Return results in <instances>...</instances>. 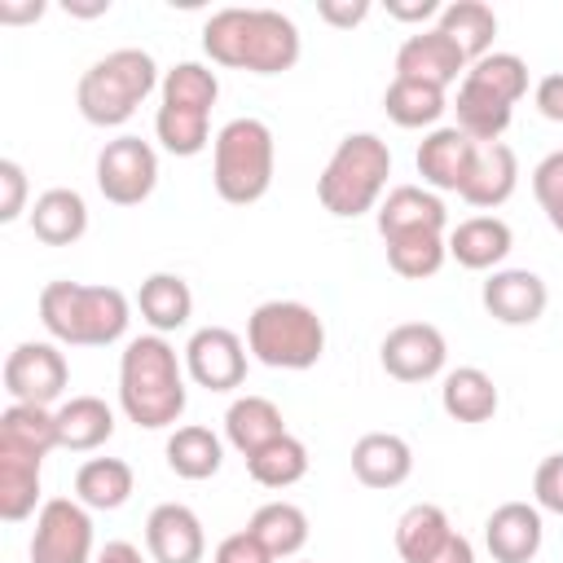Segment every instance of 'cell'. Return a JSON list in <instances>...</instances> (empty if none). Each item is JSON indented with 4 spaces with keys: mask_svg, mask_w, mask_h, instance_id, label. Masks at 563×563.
Returning a JSON list of instances; mask_svg holds the SVG:
<instances>
[{
    "mask_svg": "<svg viewBox=\"0 0 563 563\" xmlns=\"http://www.w3.org/2000/svg\"><path fill=\"white\" fill-rule=\"evenodd\" d=\"M202 53L211 66L251 70V75H282L299 62L303 40L299 26L282 9H216L202 22Z\"/></svg>",
    "mask_w": 563,
    "mask_h": 563,
    "instance_id": "1",
    "label": "cell"
},
{
    "mask_svg": "<svg viewBox=\"0 0 563 563\" xmlns=\"http://www.w3.org/2000/svg\"><path fill=\"white\" fill-rule=\"evenodd\" d=\"M185 378V356H176L167 334H136L119 352V409L145 431H167L189 405Z\"/></svg>",
    "mask_w": 563,
    "mask_h": 563,
    "instance_id": "2",
    "label": "cell"
},
{
    "mask_svg": "<svg viewBox=\"0 0 563 563\" xmlns=\"http://www.w3.org/2000/svg\"><path fill=\"white\" fill-rule=\"evenodd\" d=\"M132 299L119 286L48 282L40 290V325L62 347H110L128 334Z\"/></svg>",
    "mask_w": 563,
    "mask_h": 563,
    "instance_id": "3",
    "label": "cell"
},
{
    "mask_svg": "<svg viewBox=\"0 0 563 563\" xmlns=\"http://www.w3.org/2000/svg\"><path fill=\"white\" fill-rule=\"evenodd\" d=\"M391 176V150L378 132H347L317 176V202L334 220H356L378 211Z\"/></svg>",
    "mask_w": 563,
    "mask_h": 563,
    "instance_id": "4",
    "label": "cell"
},
{
    "mask_svg": "<svg viewBox=\"0 0 563 563\" xmlns=\"http://www.w3.org/2000/svg\"><path fill=\"white\" fill-rule=\"evenodd\" d=\"M158 84V62L145 48H114L79 75L75 106L92 128H123Z\"/></svg>",
    "mask_w": 563,
    "mask_h": 563,
    "instance_id": "5",
    "label": "cell"
},
{
    "mask_svg": "<svg viewBox=\"0 0 563 563\" xmlns=\"http://www.w3.org/2000/svg\"><path fill=\"white\" fill-rule=\"evenodd\" d=\"M277 141L264 119H229L211 141V185L229 207H251L273 189Z\"/></svg>",
    "mask_w": 563,
    "mask_h": 563,
    "instance_id": "6",
    "label": "cell"
},
{
    "mask_svg": "<svg viewBox=\"0 0 563 563\" xmlns=\"http://www.w3.org/2000/svg\"><path fill=\"white\" fill-rule=\"evenodd\" d=\"M246 352L268 369H312L325 356V321L299 299H264L246 317Z\"/></svg>",
    "mask_w": 563,
    "mask_h": 563,
    "instance_id": "7",
    "label": "cell"
},
{
    "mask_svg": "<svg viewBox=\"0 0 563 563\" xmlns=\"http://www.w3.org/2000/svg\"><path fill=\"white\" fill-rule=\"evenodd\" d=\"M31 563H92L97 559V537H92V515L79 497H48L35 515Z\"/></svg>",
    "mask_w": 563,
    "mask_h": 563,
    "instance_id": "8",
    "label": "cell"
},
{
    "mask_svg": "<svg viewBox=\"0 0 563 563\" xmlns=\"http://www.w3.org/2000/svg\"><path fill=\"white\" fill-rule=\"evenodd\" d=\"M70 387L66 352L53 339H26L4 356V391L13 405H44L53 409Z\"/></svg>",
    "mask_w": 563,
    "mask_h": 563,
    "instance_id": "9",
    "label": "cell"
},
{
    "mask_svg": "<svg viewBox=\"0 0 563 563\" xmlns=\"http://www.w3.org/2000/svg\"><path fill=\"white\" fill-rule=\"evenodd\" d=\"M158 185V154L150 141L123 132L97 154V189L114 207H141Z\"/></svg>",
    "mask_w": 563,
    "mask_h": 563,
    "instance_id": "10",
    "label": "cell"
},
{
    "mask_svg": "<svg viewBox=\"0 0 563 563\" xmlns=\"http://www.w3.org/2000/svg\"><path fill=\"white\" fill-rule=\"evenodd\" d=\"M444 361H449V343L431 321H400L378 343V365L396 383H431L444 374Z\"/></svg>",
    "mask_w": 563,
    "mask_h": 563,
    "instance_id": "11",
    "label": "cell"
},
{
    "mask_svg": "<svg viewBox=\"0 0 563 563\" xmlns=\"http://www.w3.org/2000/svg\"><path fill=\"white\" fill-rule=\"evenodd\" d=\"M185 374L207 391H233L246 383V339L229 325H202L185 343Z\"/></svg>",
    "mask_w": 563,
    "mask_h": 563,
    "instance_id": "12",
    "label": "cell"
},
{
    "mask_svg": "<svg viewBox=\"0 0 563 563\" xmlns=\"http://www.w3.org/2000/svg\"><path fill=\"white\" fill-rule=\"evenodd\" d=\"M466 53L440 31V26H418L413 35H405V44L396 48V79H413V84H431V88H453L466 75Z\"/></svg>",
    "mask_w": 563,
    "mask_h": 563,
    "instance_id": "13",
    "label": "cell"
},
{
    "mask_svg": "<svg viewBox=\"0 0 563 563\" xmlns=\"http://www.w3.org/2000/svg\"><path fill=\"white\" fill-rule=\"evenodd\" d=\"M378 238H409V233H449V207L427 185H391L374 211Z\"/></svg>",
    "mask_w": 563,
    "mask_h": 563,
    "instance_id": "14",
    "label": "cell"
},
{
    "mask_svg": "<svg viewBox=\"0 0 563 563\" xmlns=\"http://www.w3.org/2000/svg\"><path fill=\"white\" fill-rule=\"evenodd\" d=\"M475 141L466 132H457L453 123L444 128H431L422 141H418V154H413V167L422 176L427 189L435 194H462L466 176H471V163H475Z\"/></svg>",
    "mask_w": 563,
    "mask_h": 563,
    "instance_id": "15",
    "label": "cell"
},
{
    "mask_svg": "<svg viewBox=\"0 0 563 563\" xmlns=\"http://www.w3.org/2000/svg\"><path fill=\"white\" fill-rule=\"evenodd\" d=\"M479 303L497 325H532L545 317L550 290L532 268H497V273H488Z\"/></svg>",
    "mask_w": 563,
    "mask_h": 563,
    "instance_id": "16",
    "label": "cell"
},
{
    "mask_svg": "<svg viewBox=\"0 0 563 563\" xmlns=\"http://www.w3.org/2000/svg\"><path fill=\"white\" fill-rule=\"evenodd\" d=\"M145 550L154 563H202L207 532L185 501H158L145 519Z\"/></svg>",
    "mask_w": 563,
    "mask_h": 563,
    "instance_id": "17",
    "label": "cell"
},
{
    "mask_svg": "<svg viewBox=\"0 0 563 563\" xmlns=\"http://www.w3.org/2000/svg\"><path fill=\"white\" fill-rule=\"evenodd\" d=\"M541 541H545V523L532 501H501L484 519V545L493 563H532L541 554Z\"/></svg>",
    "mask_w": 563,
    "mask_h": 563,
    "instance_id": "18",
    "label": "cell"
},
{
    "mask_svg": "<svg viewBox=\"0 0 563 563\" xmlns=\"http://www.w3.org/2000/svg\"><path fill=\"white\" fill-rule=\"evenodd\" d=\"M515 246V233L501 216H466L449 229V260L471 273H497Z\"/></svg>",
    "mask_w": 563,
    "mask_h": 563,
    "instance_id": "19",
    "label": "cell"
},
{
    "mask_svg": "<svg viewBox=\"0 0 563 563\" xmlns=\"http://www.w3.org/2000/svg\"><path fill=\"white\" fill-rule=\"evenodd\" d=\"M352 475L365 484V488H400L409 475H413V449L405 435L396 431H365L356 444H352Z\"/></svg>",
    "mask_w": 563,
    "mask_h": 563,
    "instance_id": "20",
    "label": "cell"
},
{
    "mask_svg": "<svg viewBox=\"0 0 563 563\" xmlns=\"http://www.w3.org/2000/svg\"><path fill=\"white\" fill-rule=\"evenodd\" d=\"M519 185V158L506 141H493V145H479L475 150V163H471V176L462 185V202L466 207H479V211H497L501 202H510Z\"/></svg>",
    "mask_w": 563,
    "mask_h": 563,
    "instance_id": "21",
    "label": "cell"
},
{
    "mask_svg": "<svg viewBox=\"0 0 563 563\" xmlns=\"http://www.w3.org/2000/svg\"><path fill=\"white\" fill-rule=\"evenodd\" d=\"M26 224H31V233H35L44 246H75V242L88 233V202H84L79 189L53 185V189H44V194L31 202Z\"/></svg>",
    "mask_w": 563,
    "mask_h": 563,
    "instance_id": "22",
    "label": "cell"
},
{
    "mask_svg": "<svg viewBox=\"0 0 563 563\" xmlns=\"http://www.w3.org/2000/svg\"><path fill=\"white\" fill-rule=\"evenodd\" d=\"M136 312L150 325V334H176L194 317V290L180 273H150L136 286Z\"/></svg>",
    "mask_w": 563,
    "mask_h": 563,
    "instance_id": "23",
    "label": "cell"
},
{
    "mask_svg": "<svg viewBox=\"0 0 563 563\" xmlns=\"http://www.w3.org/2000/svg\"><path fill=\"white\" fill-rule=\"evenodd\" d=\"M501 405V391L493 383L488 369L479 365H457L440 378V409L453 418V422H488Z\"/></svg>",
    "mask_w": 563,
    "mask_h": 563,
    "instance_id": "24",
    "label": "cell"
},
{
    "mask_svg": "<svg viewBox=\"0 0 563 563\" xmlns=\"http://www.w3.org/2000/svg\"><path fill=\"white\" fill-rule=\"evenodd\" d=\"M57 418V449L66 453H92L114 435V409L101 396H70L53 409Z\"/></svg>",
    "mask_w": 563,
    "mask_h": 563,
    "instance_id": "25",
    "label": "cell"
},
{
    "mask_svg": "<svg viewBox=\"0 0 563 563\" xmlns=\"http://www.w3.org/2000/svg\"><path fill=\"white\" fill-rule=\"evenodd\" d=\"M449 110H453V128L457 132H466L475 145H493V141H501L506 136V128H510V119H515V106H506L501 97H493V92H484L479 84H471V79H462L457 84V92H453V101H449Z\"/></svg>",
    "mask_w": 563,
    "mask_h": 563,
    "instance_id": "26",
    "label": "cell"
},
{
    "mask_svg": "<svg viewBox=\"0 0 563 563\" xmlns=\"http://www.w3.org/2000/svg\"><path fill=\"white\" fill-rule=\"evenodd\" d=\"M277 435H286V418L282 409L268 400V396H238L229 409H224V440L251 457L260 453L264 444H273Z\"/></svg>",
    "mask_w": 563,
    "mask_h": 563,
    "instance_id": "27",
    "label": "cell"
},
{
    "mask_svg": "<svg viewBox=\"0 0 563 563\" xmlns=\"http://www.w3.org/2000/svg\"><path fill=\"white\" fill-rule=\"evenodd\" d=\"M163 457H167L172 475L198 484V479H211V475L224 466V440H220L211 427H202V422H185V427H176V431L167 435Z\"/></svg>",
    "mask_w": 563,
    "mask_h": 563,
    "instance_id": "28",
    "label": "cell"
},
{
    "mask_svg": "<svg viewBox=\"0 0 563 563\" xmlns=\"http://www.w3.org/2000/svg\"><path fill=\"white\" fill-rule=\"evenodd\" d=\"M40 471L44 462L40 457H26V453H13V449H0V519L4 523H22L31 515H40Z\"/></svg>",
    "mask_w": 563,
    "mask_h": 563,
    "instance_id": "29",
    "label": "cell"
},
{
    "mask_svg": "<svg viewBox=\"0 0 563 563\" xmlns=\"http://www.w3.org/2000/svg\"><path fill=\"white\" fill-rule=\"evenodd\" d=\"M136 493V471L123 457H88L75 471V497L88 510H119Z\"/></svg>",
    "mask_w": 563,
    "mask_h": 563,
    "instance_id": "30",
    "label": "cell"
},
{
    "mask_svg": "<svg viewBox=\"0 0 563 563\" xmlns=\"http://www.w3.org/2000/svg\"><path fill=\"white\" fill-rule=\"evenodd\" d=\"M246 532H251L273 559H295V554L308 545V515H303V506H295V501H264V506L251 515Z\"/></svg>",
    "mask_w": 563,
    "mask_h": 563,
    "instance_id": "31",
    "label": "cell"
},
{
    "mask_svg": "<svg viewBox=\"0 0 563 563\" xmlns=\"http://www.w3.org/2000/svg\"><path fill=\"white\" fill-rule=\"evenodd\" d=\"M435 26L466 53V62H479L484 53H493L497 40V13L484 0H449L435 18Z\"/></svg>",
    "mask_w": 563,
    "mask_h": 563,
    "instance_id": "32",
    "label": "cell"
},
{
    "mask_svg": "<svg viewBox=\"0 0 563 563\" xmlns=\"http://www.w3.org/2000/svg\"><path fill=\"white\" fill-rule=\"evenodd\" d=\"M0 449L26 453V457H48L57 449V418L44 405H13L0 413Z\"/></svg>",
    "mask_w": 563,
    "mask_h": 563,
    "instance_id": "33",
    "label": "cell"
},
{
    "mask_svg": "<svg viewBox=\"0 0 563 563\" xmlns=\"http://www.w3.org/2000/svg\"><path fill=\"white\" fill-rule=\"evenodd\" d=\"M453 532H457V528L449 523L444 506H435V501H413V506L396 519V554H400L405 563H422V559H431Z\"/></svg>",
    "mask_w": 563,
    "mask_h": 563,
    "instance_id": "34",
    "label": "cell"
},
{
    "mask_svg": "<svg viewBox=\"0 0 563 563\" xmlns=\"http://www.w3.org/2000/svg\"><path fill=\"white\" fill-rule=\"evenodd\" d=\"M383 110L396 128H440L444 110H449V92L431 88V84H413V79H391L383 92Z\"/></svg>",
    "mask_w": 563,
    "mask_h": 563,
    "instance_id": "35",
    "label": "cell"
},
{
    "mask_svg": "<svg viewBox=\"0 0 563 563\" xmlns=\"http://www.w3.org/2000/svg\"><path fill=\"white\" fill-rule=\"evenodd\" d=\"M246 475H251L260 488L282 493V488H290V484H299V479L308 475V444L286 431V435H277L273 444H264L260 453L246 457Z\"/></svg>",
    "mask_w": 563,
    "mask_h": 563,
    "instance_id": "36",
    "label": "cell"
},
{
    "mask_svg": "<svg viewBox=\"0 0 563 563\" xmlns=\"http://www.w3.org/2000/svg\"><path fill=\"white\" fill-rule=\"evenodd\" d=\"M158 97H163V106L211 114V106L220 97V79H216V70L207 62H176L172 70H163Z\"/></svg>",
    "mask_w": 563,
    "mask_h": 563,
    "instance_id": "37",
    "label": "cell"
},
{
    "mask_svg": "<svg viewBox=\"0 0 563 563\" xmlns=\"http://www.w3.org/2000/svg\"><path fill=\"white\" fill-rule=\"evenodd\" d=\"M387 246V264L396 277L405 282H422L435 277L449 260V233H409V238H391Z\"/></svg>",
    "mask_w": 563,
    "mask_h": 563,
    "instance_id": "38",
    "label": "cell"
},
{
    "mask_svg": "<svg viewBox=\"0 0 563 563\" xmlns=\"http://www.w3.org/2000/svg\"><path fill=\"white\" fill-rule=\"evenodd\" d=\"M462 79L479 84L484 92L501 97L506 106H519V101L528 97V62H523L519 53H501V48H493V53H484L479 62H471Z\"/></svg>",
    "mask_w": 563,
    "mask_h": 563,
    "instance_id": "39",
    "label": "cell"
},
{
    "mask_svg": "<svg viewBox=\"0 0 563 563\" xmlns=\"http://www.w3.org/2000/svg\"><path fill=\"white\" fill-rule=\"evenodd\" d=\"M154 136L167 154L176 158H194L202 154L216 136H211V114H198V110H176V106H158L154 114Z\"/></svg>",
    "mask_w": 563,
    "mask_h": 563,
    "instance_id": "40",
    "label": "cell"
},
{
    "mask_svg": "<svg viewBox=\"0 0 563 563\" xmlns=\"http://www.w3.org/2000/svg\"><path fill=\"white\" fill-rule=\"evenodd\" d=\"M532 198L545 211L550 229L563 233V150H550L537 167H532Z\"/></svg>",
    "mask_w": 563,
    "mask_h": 563,
    "instance_id": "41",
    "label": "cell"
},
{
    "mask_svg": "<svg viewBox=\"0 0 563 563\" xmlns=\"http://www.w3.org/2000/svg\"><path fill=\"white\" fill-rule=\"evenodd\" d=\"M532 506L563 515V453H545L532 471Z\"/></svg>",
    "mask_w": 563,
    "mask_h": 563,
    "instance_id": "42",
    "label": "cell"
},
{
    "mask_svg": "<svg viewBox=\"0 0 563 563\" xmlns=\"http://www.w3.org/2000/svg\"><path fill=\"white\" fill-rule=\"evenodd\" d=\"M26 172L13 158H0V224H13L26 211Z\"/></svg>",
    "mask_w": 563,
    "mask_h": 563,
    "instance_id": "43",
    "label": "cell"
},
{
    "mask_svg": "<svg viewBox=\"0 0 563 563\" xmlns=\"http://www.w3.org/2000/svg\"><path fill=\"white\" fill-rule=\"evenodd\" d=\"M211 563H277V559L242 528V532H229V537L211 550Z\"/></svg>",
    "mask_w": 563,
    "mask_h": 563,
    "instance_id": "44",
    "label": "cell"
},
{
    "mask_svg": "<svg viewBox=\"0 0 563 563\" xmlns=\"http://www.w3.org/2000/svg\"><path fill=\"white\" fill-rule=\"evenodd\" d=\"M317 18L325 26H339V31H352L369 18V0H321L317 4Z\"/></svg>",
    "mask_w": 563,
    "mask_h": 563,
    "instance_id": "45",
    "label": "cell"
},
{
    "mask_svg": "<svg viewBox=\"0 0 563 563\" xmlns=\"http://www.w3.org/2000/svg\"><path fill=\"white\" fill-rule=\"evenodd\" d=\"M532 101H537L541 119H550V123H563V70H554V75H541V79H537V88H532Z\"/></svg>",
    "mask_w": 563,
    "mask_h": 563,
    "instance_id": "46",
    "label": "cell"
},
{
    "mask_svg": "<svg viewBox=\"0 0 563 563\" xmlns=\"http://www.w3.org/2000/svg\"><path fill=\"white\" fill-rule=\"evenodd\" d=\"M440 9L444 4H435V0H413V4L387 0V18H396V22H431V18H440Z\"/></svg>",
    "mask_w": 563,
    "mask_h": 563,
    "instance_id": "47",
    "label": "cell"
},
{
    "mask_svg": "<svg viewBox=\"0 0 563 563\" xmlns=\"http://www.w3.org/2000/svg\"><path fill=\"white\" fill-rule=\"evenodd\" d=\"M422 563H475V545L462 537V532H453L431 559H422Z\"/></svg>",
    "mask_w": 563,
    "mask_h": 563,
    "instance_id": "48",
    "label": "cell"
},
{
    "mask_svg": "<svg viewBox=\"0 0 563 563\" xmlns=\"http://www.w3.org/2000/svg\"><path fill=\"white\" fill-rule=\"evenodd\" d=\"M44 18V0H26V4H13V0H0V22L18 26V22H35Z\"/></svg>",
    "mask_w": 563,
    "mask_h": 563,
    "instance_id": "49",
    "label": "cell"
},
{
    "mask_svg": "<svg viewBox=\"0 0 563 563\" xmlns=\"http://www.w3.org/2000/svg\"><path fill=\"white\" fill-rule=\"evenodd\" d=\"M92 563H145V554H141L132 541H106Z\"/></svg>",
    "mask_w": 563,
    "mask_h": 563,
    "instance_id": "50",
    "label": "cell"
},
{
    "mask_svg": "<svg viewBox=\"0 0 563 563\" xmlns=\"http://www.w3.org/2000/svg\"><path fill=\"white\" fill-rule=\"evenodd\" d=\"M110 9V0H97V4H75V0H66V13H79V18H97V13H106Z\"/></svg>",
    "mask_w": 563,
    "mask_h": 563,
    "instance_id": "51",
    "label": "cell"
},
{
    "mask_svg": "<svg viewBox=\"0 0 563 563\" xmlns=\"http://www.w3.org/2000/svg\"><path fill=\"white\" fill-rule=\"evenodd\" d=\"M299 563H312V559H299Z\"/></svg>",
    "mask_w": 563,
    "mask_h": 563,
    "instance_id": "52",
    "label": "cell"
}]
</instances>
